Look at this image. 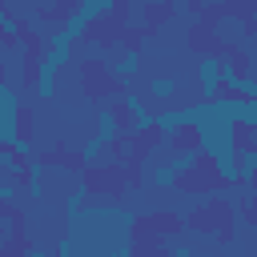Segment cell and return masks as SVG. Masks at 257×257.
Segmentation results:
<instances>
[{
  "mask_svg": "<svg viewBox=\"0 0 257 257\" xmlns=\"http://www.w3.org/2000/svg\"><path fill=\"white\" fill-rule=\"evenodd\" d=\"M20 141V88L16 84H0V145H16Z\"/></svg>",
  "mask_w": 257,
  "mask_h": 257,
  "instance_id": "cell-1",
  "label": "cell"
},
{
  "mask_svg": "<svg viewBox=\"0 0 257 257\" xmlns=\"http://www.w3.org/2000/svg\"><path fill=\"white\" fill-rule=\"evenodd\" d=\"M181 88H185V76H177V72H153L149 76V96L157 104H169Z\"/></svg>",
  "mask_w": 257,
  "mask_h": 257,
  "instance_id": "cell-2",
  "label": "cell"
},
{
  "mask_svg": "<svg viewBox=\"0 0 257 257\" xmlns=\"http://www.w3.org/2000/svg\"><path fill=\"white\" fill-rule=\"evenodd\" d=\"M76 8L92 20V24H100V20H108V16H116V8H120V0H76Z\"/></svg>",
  "mask_w": 257,
  "mask_h": 257,
  "instance_id": "cell-3",
  "label": "cell"
},
{
  "mask_svg": "<svg viewBox=\"0 0 257 257\" xmlns=\"http://www.w3.org/2000/svg\"><path fill=\"white\" fill-rule=\"evenodd\" d=\"M24 257H56V249H44V245H28Z\"/></svg>",
  "mask_w": 257,
  "mask_h": 257,
  "instance_id": "cell-4",
  "label": "cell"
}]
</instances>
